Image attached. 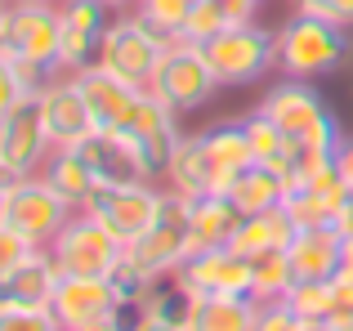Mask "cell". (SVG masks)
Returning a JSON list of instances; mask_svg holds the SVG:
<instances>
[{"label":"cell","mask_w":353,"mask_h":331,"mask_svg":"<svg viewBox=\"0 0 353 331\" xmlns=\"http://www.w3.org/2000/svg\"><path fill=\"white\" fill-rule=\"evenodd\" d=\"M59 50H63V5H36V0H14V5H5L0 54L18 63L36 90L63 72Z\"/></svg>","instance_id":"obj_1"},{"label":"cell","mask_w":353,"mask_h":331,"mask_svg":"<svg viewBox=\"0 0 353 331\" xmlns=\"http://www.w3.org/2000/svg\"><path fill=\"white\" fill-rule=\"evenodd\" d=\"M349 50H353L349 27L327 23V18L295 14L291 23L277 27V68L295 81H318V77L340 72Z\"/></svg>","instance_id":"obj_2"},{"label":"cell","mask_w":353,"mask_h":331,"mask_svg":"<svg viewBox=\"0 0 353 331\" xmlns=\"http://www.w3.org/2000/svg\"><path fill=\"white\" fill-rule=\"evenodd\" d=\"M72 215H77V206H72L41 170L9 179L5 201H0V224H9L14 233H23L32 246H50Z\"/></svg>","instance_id":"obj_3"},{"label":"cell","mask_w":353,"mask_h":331,"mask_svg":"<svg viewBox=\"0 0 353 331\" xmlns=\"http://www.w3.org/2000/svg\"><path fill=\"white\" fill-rule=\"evenodd\" d=\"M148 90H152L161 103H170L174 112H197L201 103H210L219 81H215V72H210L206 45L188 41V36H170L152 81H148Z\"/></svg>","instance_id":"obj_4"},{"label":"cell","mask_w":353,"mask_h":331,"mask_svg":"<svg viewBox=\"0 0 353 331\" xmlns=\"http://www.w3.org/2000/svg\"><path fill=\"white\" fill-rule=\"evenodd\" d=\"M188 210H192V197H183V192L165 188L157 224L148 228L143 237H134V242L125 246V255H130V260H134L152 282H161V278H170V273H179L183 260L192 255V242H188Z\"/></svg>","instance_id":"obj_5"},{"label":"cell","mask_w":353,"mask_h":331,"mask_svg":"<svg viewBox=\"0 0 353 331\" xmlns=\"http://www.w3.org/2000/svg\"><path fill=\"white\" fill-rule=\"evenodd\" d=\"M259 108H264V112L273 117L291 139H300V143H318V148L336 152L340 139H345V134H340L336 112L322 103V94L309 86V81H295L291 77V81H282V86H273Z\"/></svg>","instance_id":"obj_6"},{"label":"cell","mask_w":353,"mask_h":331,"mask_svg":"<svg viewBox=\"0 0 353 331\" xmlns=\"http://www.w3.org/2000/svg\"><path fill=\"white\" fill-rule=\"evenodd\" d=\"M45 251H50L54 269H59L63 278H108V273L117 269V260L125 255V242H117L94 215L77 210Z\"/></svg>","instance_id":"obj_7"},{"label":"cell","mask_w":353,"mask_h":331,"mask_svg":"<svg viewBox=\"0 0 353 331\" xmlns=\"http://www.w3.org/2000/svg\"><path fill=\"white\" fill-rule=\"evenodd\" d=\"M206 59L219 86H255L277 63V32H268L259 23L224 27L219 36L206 41Z\"/></svg>","instance_id":"obj_8"},{"label":"cell","mask_w":353,"mask_h":331,"mask_svg":"<svg viewBox=\"0 0 353 331\" xmlns=\"http://www.w3.org/2000/svg\"><path fill=\"white\" fill-rule=\"evenodd\" d=\"M161 188H152V179H130V183H99L94 192L85 197V215H94L117 242H134L143 237L148 228L157 224L161 215Z\"/></svg>","instance_id":"obj_9"},{"label":"cell","mask_w":353,"mask_h":331,"mask_svg":"<svg viewBox=\"0 0 353 331\" xmlns=\"http://www.w3.org/2000/svg\"><path fill=\"white\" fill-rule=\"evenodd\" d=\"M170 36H161L143 14H125L108 23L103 36V50H99V68L112 72V77L130 81V86H148L161 63V50Z\"/></svg>","instance_id":"obj_10"},{"label":"cell","mask_w":353,"mask_h":331,"mask_svg":"<svg viewBox=\"0 0 353 331\" xmlns=\"http://www.w3.org/2000/svg\"><path fill=\"white\" fill-rule=\"evenodd\" d=\"M50 152H54V139H50V126H45V103H41V90H32L0 117V161L18 179V174L45 170Z\"/></svg>","instance_id":"obj_11"},{"label":"cell","mask_w":353,"mask_h":331,"mask_svg":"<svg viewBox=\"0 0 353 331\" xmlns=\"http://www.w3.org/2000/svg\"><path fill=\"white\" fill-rule=\"evenodd\" d=\"M183 287L197 300H215V296H250V260L233 246H210L183 260L179 269Z\"/></svg>","instance_id":"obj_12"},{"label":"cell","mask_w":353,"mask_h":331,"mask_svg":"<svg viewBox=\"0 0 353 331\" xmlns=\"http://www.w3.org/2000/svg\"><path fill=\"white\" fill-rule=\"evenodd\" d=\"M108 9L103 0H63V50H59V68L77 77L81 68H94L99 50L108 36Z\"/></svg>","instance_id":"obj_13"},{"label":"cell","mask_w":353,"mask_h":331,"mask_svg":"<svg viewBox=\"0 0 353 331\" xmlns=\"http://www.w3.org/2000/svg\"><path fill=\"white\" fill-rule=\"evenodd\" d=\"M77 90L90 108L94 130H125V121L134 117V108H139V99H143L148 86H130V81L112 77V72H103L94 63V68L77 72Z\"/></svg>","instance_id":"obj_14"},{"label":"cell","mask_w":353,"mask_h":331,"mask_svg":"<svg viewBox=\"0 0 353 331\" xmlns=\"http://www.w3.org/2000/svg\"><path fill=\"white\" fill-rule=\"evenodd\" d=\"M349 192L353 188L345 183V174L336 170V161H331L327 170H318L309 183L286 192L282 206L291 210V219L300 228H336L340 215H345V206H349Z\"/></svg>","instance_id":"obj_15"},{"label":"cell","mask_w":353,"mask_h":331,"mask_svg":"<svg viewBox=\"0 0 353 331\" xmlns=\"http://www.w3.org/2000/svg\"><path fill=\"white\" fill-rule=\"evenodd\" d=\"M117 305H121V296H117L112 278H59L54 300H50V309L63 323V331L99 323V318H108Z\"/></svg>","instance_id":"obj_16"},{"label":"cell","mask_w":353,"mask_h":331,"mask_svg":"<svg viewBox=\"0 0 353 331\" xmlns=\"http://www.w3.org/2000/svg\"><path fill=\"white\" fill-rule=\"evenodd\" d=\"M72 148L81 152V161L94 170L99 183H130V179H152L148 161L134 152V143L117 130H90L85 139H77Z\"/></svg>","instance_id":"obj_17"},{"label":"cell","mask_w":353,"mask_h":331,"mask_svg":"<svg viewBox=\"0 0 353 331\" xmlns=\"http://www.w3.org/2000/svg\"><path fill=\"white\" fill-rule=\"evenodd\" d=\"M41 103H45V126H50V139L54 148H72L77 139H85L94 130L90 121V108L77 90V77L72 72H59L41 86Z\"/></svg>","instance_id":"obj_18"},{"label":"cell","mask_w":353,"mask_h":331,"mask_svg":"<svg viewBox=\"0 0 353 331\" xmlns=\"http://www.w3.org/2000/svg\"><path fill=\"white\" fill-rule=\"evenodd\" d=\"M59 278L63 273L54 269L50 251L41 246V251H32L23 264H14L0 278V309H50Z\"/></svg>","instance_id":"obj_19"},{"label":"cell","mask_w":353,"mask_h":331,"mask_svg":"<svg viewBox=\"0 0 353 331\" xmlns=\"http://www.w3.org/2000/svg\"><path fill=\"white\" fill-rule=\"evenodd\" d=\"M241 206L228 192H210V197H192V210H188V242H192V255L197 251H210V246H233L237 228H241Z\"/></svg>","instance_id":"obj_20"},{"label":"cell","mask_w":353,"mask_h":331,"mask_svg":"<svg viewBox=\"0 0 353 331\" xmlns=\"http://www.w3.org/2000/svg\"><path fill=\"white\" fill-rule=\"evenodd\" d=\"M340 251H345L340 228H295L291 246H286L295 278H336Z\"/></svg>","instance_id":"obj_21"},{"label":"cell","mask_w":353,"mask_h":331,"mask_svg":"<svg viewBox=\"0 0 353 331\" xmlns=\"http://www.w3.org/2000/svg\"><path fill=\"white\" fill-rule=\"evenodd\" d=\"M165 179L183 197H210V192H219V174L210 166L206 148H201V134H179L170 161H165Z\"/></svg>","instance_id":"obj_22"},{"label":"cell","mask_w":353,"mask_h":331,"mask_svg":"<svg viewBox=\"0 0 353 331\" xmlns=\"http://www.w3.org/2000/svg\"><path fill=\"white\" fill-rule=\"evenodd\" d=\"M201 148H206L210 166L219 174V192L233 183V174H241L250 161H255V148H250L246 121H219L210 130H201Z\"/></svg>","instance_id":"obj_23"},{"label":"cell","mask_w":353,"mask_h":331,"mask_svg":"<svg viewBox=\"0 0 353 331\" xmlns=\"http://www.w3.org/2000/svg\"><path fill=\"white\" fill-rule=\"evenodd\" d=\"M228 197L241 206V215H259V210H273L286 201V179L277 166H264V161H250L241 174H233L228 183Z\"/></svg>","instance_id":"obj_24"},{"label":"cell","mask_w":353,"mask_h":331,"mask_svg":"<svg viewBox=\"0 0 353 331\" xmlns=\"http://www.w3.org/2000/svg\"><path fill=\"white\" fill-rule=\"evenodd\" d=\"M295 228H300V224L291 219V210H286V206L259 210V215H246V219H241V228H237V237H233V251H241L250 260V255L273 251V246H291Z\"/></svg>","instance_id":"obj_25"},{"label":"cell","mask_w":353,"mask_h":331,"mask_svg":"<svg viewBox=\"0 0 353 331\" xmlns=\"http://www.w3.org/2000/svg\"><path fill=\"white\" fill-rule=\"evenodd\" d=\"M255 318H259L255 296H215V300H197L188 331H255Z\"/></svg>","instance_id":"obj_26"},{"label":"cell","mask_w":353,"mask_h":331,"mask_svg":"<svg viewBox=\"0 0 353 331\" xmlns=\"http://www.w3.org/2000/svg\"><path fill=\"white\" fill-rule=\"evenodd\" d=\"M41 174H45V179H50L54 188H59V192H63V197H68V201H72L77 210L85 206V197H90V192L99 188L94 170H90V166L81 161V152H77V148H54Z\"/></svg>","instance_id":"obj_27"},{"label":"cell","mask_w":353,"mask_h":331,"mask_svg":"<svg viewBox=\"0 0 353 331\" xmlns=\"http://www.w3.org/2000/svg\"><path fill=\"white\" fill-rule=\"evenodd\" d=\"M143 309H148V318H157V323L188 327V323H192V314H197V296L183 287L179 273H170V278L152 282V291L143 296Z\"/></svg>","instance_id":"obj_28"},{"label":"cell","mask_w":353,"mask_h":331,"mask_svg":"<svg viewBox=\"0 0 353 331\" xmlns=\"http://www.w3.org/2000/svg\"><path fill=\"white\" fill-rule=\"evenodd\" d=\"M291 282H295V273H291V255H286V246H273V251L250 255V296H255L259 305L282 300L286 291H291Z\"/></svg>","instance_id":"obj_29"},{"label":"cell","mask_w":353,"mask_h":331,"mask_svg":"<svg viewBox=\"0 0 353 331\" xmlns=\"http://www.w3.org/2000/svg\"><path fill=\"white\" fill-rule=\"evenodd\" d=\"M282 300L300 318H331L336 314V278H295Z\"/></svg>","instance_id":"obj_30"},{"label":"cell","mask_w":353,"mask_h":331,"mask_svg":"<svg viewBox=\"0 0 353 331\" xmlns=\"http://www.w3.org/2000/svg\"><path fill=\"white\" fill-rule=\"evenodd\" d=\"M246 134H250V148H255V161H264V166H282L286 148H291V134H286L282 126H277L273 117L264 112V108H255V112L246 117Z\"/></svg>","instance_id":"obj_31"},{"label":"cell","mask_w":353,"mask_h":331,"mask_svg":"<svg viewBox=\"0 0 353 331\" xmlns=\"http://www.w3.org/2000/svg\"><path fill=\"white\" fill-rule=\"evenodd\" d=\"M197 5L201 0H139V14H143L161 36H179Z\"/></svg>","instance_id":"obj_32"},{"label":"cell","mask_w":353,"mask_h":331,"mask_svg":"<svg viewBox=\"0 0 353 331\" xmlns=\"http://www.w3.org/2000/svg\"><path fill=\"white\" fill-rule=\"evenodd\" d=\"M224 27H228V18L219 14V5H215V0H201V5L192 9V18H188V23H183V32H179V36H188V41L206 45L210 36H219V32H224Z\"/></svg>","instance_id":"obj_33"},{"label":"cell","mask_w":353,"mask_h":331,"mask_svg":"<svg viewBox=\"0 0 353 331\" xmlns=\"http://www.w3.org/2000/svg\"><path fill=\"white\" fill-rule=\"evenodd\" d=\"M0 331H63L54 309H0Z\"/></svg>","instance_id":"obj_34"},{"label":"cell","mask_w":353,"mask_h":331,"mask_svg":"<svg viewBox=\"0 0 353 331\" xmlns=\"http://www.w3.org/2000/svg\"><path fill=\"white\" fill-rule=\"evenodd\" d=\"M32 90H36V86L27 81V72L18 68L14 59H5V54H0V117H5L23 94H32Z\"/></svg>","instance_id":"obj_35"},{"label":"cell","mask_w":353,"mask_h":331,"mask_svg":"<svg viewBox=\"0 0 353 331\" xmlns=\"http://www.w3.org/2000/svg\"><path fill=\"white\" fill-rule=\"evenodd\" d=\"M255 331H300V314L286 300H268V305H259Z\"/></svg>","instance_id":"obj_36"},{"label":"cell","mask_w":353,"mask_h":331,"mask_svg":"<svg viewBox=\"0 0 353 331\" xmlns=\"http://www.w3.org/2000/svg\"><path fill=\"white\" fill-rule=\"evenodd\" d=\"M295 14H313L327 23L353 27V0H295Z\"/></svg>","instance_id":"obj_37"},{"label":"cell","mask_w":353,"mask_h":331,"mask_svg":"<svg viewBox=\"0 0 353 331\" xmlns=\"http://www.w3.org/2000/svg\"><path fill=\"white\" fill-rule=\"evenodd\" d=\"M32 251H41V246H32L23 233H14L9 224H0V278H5V273L14 269V264H23Z\"/></svg>","instance_id":"obj_38"},{"label":"cell","mask_w":353,"mask_h":331,"mask_svg":"<svg viewBox=\"0 0 353 331\" xmlns=\"http://www.w3.org/2000/svg\"><path fill=\"white\" fill-rule=\"evenodd\" d=\"M215 5H219V14L228 18V27H237V23H255L259 0H215Z\"/></svg>","instance_id":"obj_39"},{"label":"cell","mask_w":353,"mask_h":331,"mask_svg":"<svg viewBox=\"0 0 353 331\" xmlns=\"http://www.w3.org/2000/svg\"><path fill=\"white\" fill-rule=\"evenodd\" d=\"M336 170L345 174V183L353 188V139H340V148H336Z\"/></svg>","instance_id":"obj_40"},{"label":"cell","mask_w":353,"mask_h":331,"mask_svg":"<svg viewBox=\"0 0 353 331\" xmlns=\"http://www.w3.org/2000/svg\"><path fill=\"white\" fill-rule=\"evenodd\" d=\"M77 331H125L117 323V314H108V318H99V323H90V327H77Z\"/></svg>","instance_id":"obj_41"},{"label":"cell","mask_w":353,"mask_h":331,"mask_svg":"<svg viewBox=\"0 0 353 331\" xmlns=\"http://www.w3.org/2000/svg\"><path fill=\"white\" fill-rule=\"evenodd\" d=\"M340 273L353 278V237H345V251H340Z\"/></svg>","instance_id":"obj_42"},{"label":"cell","mask_w":353,"mask_h":331,"mask_svg":"<svg viewBox=\"0 0 353 331\" xmlns=\"http://www.w3.org/2000/svg\"><path fill=\"white\" fill-rule=\"evenodd\" d=\"M340 237H353V192H349V206H345V215H340Z\"/></svg>","instance_id":"obj_43"},{"label":"cell","mask_w":353,"mask_h":331,"mask_svg":"<svg viewBox=\"0 0 353 331\" xmlns=\"http://www.w3.org/2000/svg\"><path fill=\"white\" fill-rule=\"evenodd\" d=\"M300 331H336L331 318H300Z\"/></svg>","instance_id":"obj_44"},{"label":"cell","mask_w":353,"mask_h":331,"mask_svg":"<svg viewBox=\"0 0 353 331\" xmlns=\"http://www.w3.org/2000/svg\"><path fill=\"white\" fill-rule=\"evenodd\" d=\"M139 331H188V327H174V323H157V318H148Z\"/></svg>","instance_id":"obj_45"},{"label":"cell","mask_w":353,"mask_h":331,"mask_svg":"<svg viewBox=\"0 0 353 331\" xmlns=\"http://www.w3.org/2000/svg\"><path fill=\"white\" fill-rule=\"evenodd\" d=\"M103 5H112V9H125V5H139V0H103Z\"/></svg>","instance_id":"obj_46"},{"label":"cell","mask_w":353,"mask_h":331,"mask_svg":"<svg viewBox=\"0 0 353 331\" xmlns=\"http://www.w3.org/2000/svg\"><path fill=\"white\" fill-rule=\"evenodd\" d=\"M0 179H14V174H9V170H5V161H0Z\"/></svg>","instance_id":"obj_47"},{"label":"cell","mask_w":353,"mask_h":331,"mask_svg":"<svg viewBox=\"0 0 353 331\" xmlns=\"http://www.w3.org/2000/svg\"><path fill=\"white\" fill-rule=\"evenodd\" d=\"M5 188H9V179H0V201H5Z\"/></svg>","instance_id":"obj_48"},{"label":"cell","mask_w":353,"mask_h":331,"mask_svg":"<svg viewBox=\"0 0 353 331\" xmlns=\"http://www.w3.org/2000/svg\"><path fill=\"white\" fill-rule=\"evenodd\" d=\"M0 32H5V5H0Z\"/></svg>","instance_id":"obj_49"},{"label":"cell","mask_w":353,"mask_h":331,"mask_svg":"<svg viewBox=\"0 0 353 331\" xmlns=\"http://www.w3.org/2000/svg\"><path fill=\"white\" fill-rule=\"evenodd\" d=\"M36 5H63V0H36Z\"/></svg>","instance_id":"obj_50"},{"label":"cell","mask_w":353,"mask_h":331,"mask_svg":"<svg viewBox=\"0 0 353 331\" xmlns=\"http://www.w3.org/2000/svg\"><path fill=\"white\" fill-rule=\"evenodd\" d=\"M336 331H353V323H340V327H336Z\"/></svg>","instance_id":"obj_51"},{"label":"cell","mask_w":353,"mask_h":331,"mask_svg":"<svg viewBox=\"0 0 353 331\" xmlns=\"http://www.w3.org/2000/svg\"><path fill=\"white\" fill-rule=\"evenodd\" d=\"M0 5H14V0H0Z\"/></svg>","instance_id":"obj_52"}]
</instances>
